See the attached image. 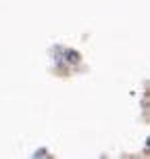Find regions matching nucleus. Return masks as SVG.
Returning <instances> with one entry per match:
<instances>
[{"instance_id":"obj_1","label":"nucleus","mask_w":150,"mask_h":159,"mask_svg":"<svg viewBox=\"0 0 150 159\" xmlns=\"http://www.w3.org/2000/svg\"><path fill=\"white\" fill-rule=\"evenodd\" d=\"M65 59H67L69 63H79V59H81V57H79L77 50H67V52H65Z\"/></svg>"},{"instance_id":"obj_2","label":"nucleus","mask_w":150,"mask_h":159,"mask_svg":"<svg viewBox=\"0 0 150 159\" xmlns=\"http://www.w3.org/2000/svg\"><path fill=\"white\" fill-rule=\"evenodd\" d=\"M33 157H46V149H40V151H36V155Z\"/></svg>"}]
</instances>
